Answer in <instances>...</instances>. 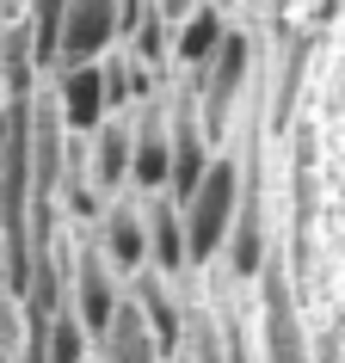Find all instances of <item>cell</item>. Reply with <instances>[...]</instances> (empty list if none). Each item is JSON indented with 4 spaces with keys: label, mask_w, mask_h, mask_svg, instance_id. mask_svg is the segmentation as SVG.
Returning a JSON list of instances; mask_svg holds the SVG:
<instances>
[{
    "label": "cell",
    "mask_w": 345,
    "mask_h": 363,
    "mask_svg": "<svg viewBox=\"0 0 345 363\" xmlns=\"http://www.w3.org/2000/svg\"><path fill=\"white\" fill-rule=\"evenodd\" d=\"M241 160H229V154H216L210 172H204V185L192 191V203H185V234H192V265H210L216 252L229 247V228L234 216H241Z\"/></svg>",
    "instance_id": "cell-1"
},
{
    "label": "cell",
    "mask_w": 345,
    "mask_h": 363,
    "mask_svg": "<svg viewBox=\"0 0 345 363\" xmlns=\"http://www.w3.org/2000/svg\"><path fill=\"white\" fill-rule=\"evenodd\" d=\"M117 38H124V0H68L56 31V68L111 56Z\"/></svg>",
    "instance_id": "cell-2"
},
{
    "label": "cell",
    "mask_w": 345,
    "mask_h": 363,
    "mask_svg": "<svg viewBox=\"0 0 345 363\" xmlns=\"http://www.w3.org/2000/svg\"><path fill=\"white\" fill-rule=\"evenodd\" d=\"M56 105H62V123H68V135L75 142H87V135L105 123V117L117 111L111 99V62H75V68H56Z\"/></svg>",
    "instance_id": "cell-3"
},
{
    "label": "cell",
    "mask_w": 345,
    "mask_h": 363,
    "mask_svg": "<svg viewBox=\"0 0 345 363\" xmlns=\"http://www.w3.org/2000/svg\"><path fill=\"white\" fill-rule=\"evenodd\" d=\"M247 68H253V38L234 25L229 43L216 50V62L204 68V86H197V117L210 135H229V117H234V99L247 93Z\"/></svg>",
    "instance_id": "cell-4"
},
{
    "label": "cell",
    "mask_w": 345,
    "mask_h": 363,
    "mask_svg": "<svg viewBox=\"0 0 345 363\" xmlns=\"http://www.w3.org/2000/svg\"><path fill=\"white\" fill-rule=\"evenodd\" d=\"M99 252L111 259L117 277H136V271H148V197L136 203V197H111L105 216H99Z\"/></svg>",
    "instance_id": "cell-5"
},
{
    "label": "cell",
    "mask_w": 345,
    "mask_h": 363,
    "mask_svg": "<svg viewBox=\"0 0 345 363\" xmlns=\"http://www.w3.org/2000/svg\"><path fill=\"white\" fill-rule=\"evenodd\" d=\"M117 308H124V289H117L111 259H105L99 247H87V252H80V265H75V314H80V326L93 333V345L111 333Z\"/></svg>",
    "instance_id": "cell-6"
},
{
    "label": "cell",
    "mask_w": 345,
    "mask_h": 363,
    "mask_svg": "<svg viewBox=\"0 0 345 363\" xmlns=\"http://www.w3.org/2000/svg\"><path fill=\"white\" fill-rule=\"evenodd\" d=\"M172 185V117L167 111H136V160H130V191L160 197Z\"/></svg>",
    "instance_id": "cell-7"
},
{
    "label": "cell",
    "mask_w": 345,
    "mask_h": 363,
    "mask_svg": "<svg viewBox=\"0 0 345 363\" xmlns=\"http://www.w3.org/2000/svg\"><path fill=\"white\" fill-rule=\"evenodd\" d=\"M229 31H234L229 6H222V0H197L192 13L172 25V62H179L185 74H204L216 62V50L229 43Z\"/></svg>",
    "instance_id": "cell-8"
},
{
    "label": "cell",
    "mask_w": 345,
    "mask_h": 363,
    "mask_svg": "<svg viewBox=\"0 0 345 363\" xmlns=\"http://www.w3.org/2000/svg\"><path fill=\"white\" fill-rule=\"evenodd\" d=\"M93 160H87V179L99 185V197H124L130 191V160H136V123H117L105 117L93 135Z\"/></svg>",
    "instance_id": "cell-9"
},
{
    "label": "cell",
    "mask_w": 345,
    "mask_h": 363,
    "mask_svg": "<svg viewBox=\"0 0 345 363\" xmlns=\"http://www.w3.org/2000/svg\"><path fill=\"white\" fill-rule=\"evenodd\" d=\"M148 259L160 277L192 271V234H185V203H172L167 191L148 197Z\"/></svg>",
    "instance_id": "cell-10"
},
{
    "label": "cell",
    "mask_w": 345,
    "mask_h": 363,
    "mask_svg": "<svg viewBox=\"0 0 345 363\" xmlns=\"http://www.w3.org/2000/svg\"><path fill=\"white\" fill-rule=\"evenodd\" d=\"M229 271L247 284V277H259L265 271V228H259V197H241V216H234V228H229Z\"/></svg>",
    "instance_id": "cell-11"
},
{
    "label": "cell",
    "mask_w": 345,
    "mask_h": 363,
    "mask_svg": "<svg viewBox=\"0 0 345 363\" xmlns=\"http://www.w3.org/2000/svg\"><path fill=\"white\" fill-rule=\"evenodd\" d=\"M136 302H142V314H148V326H154V345H160V357H172L179 351V308H172V296H167V284H160V271H136Z\"/></svg>",
    "instance_id": "cell-12"
},
{
    "label": "cell",
    "mask_w": 345,
    "mask_h": 363,
    "mask_svg": "<svg viewBox=\"0 0 345 363\" xmlns=\"http://www.w3.org/2000/svg\"><path fill=\"white\" fill-rule=\"evenodd\" d=\"M87 345H93V333L80 326L75 302L56 308V314H50V363H87Z\"/></svg>",
    "instance_id": "cell-13"
},
{
    "label": "cell",
    "mask_w": 345,
    "mask_h": 363,
    "mask_svg": "<svg viewBox=\"0 0 345 363\" xmlns=\"http://www.w3.org/2000/svg\"><path fill=\"white\" fill-rule=\"evenodd\" d=\"M192 363H229V351H222V339L210 333V320H197V339H192Z\"/></svg>",
    "instance_id": "cell-14"
},
{
    "label": "cell",
    "mask_w": 345,
    "mask_h": 363,
    "mask_svg": "<svg viewBox=\"0 0 345 363\" xmlns=\"http://www.w3.org/2000/svg\"><path fill=\"white\" fill-rule=\"evenodd\" d=\"M192 6H197V0H160V13H167V19H172V25L185 19V13H192Z\"/></svg>",
    "instance_id": "cell-15"
}]
</instances>
